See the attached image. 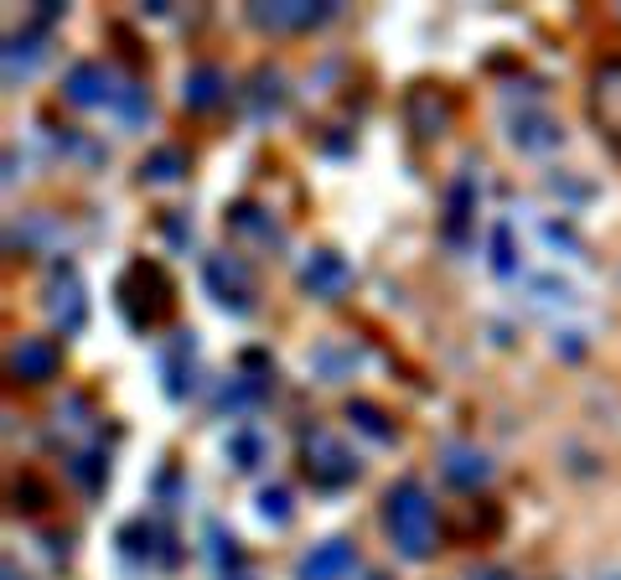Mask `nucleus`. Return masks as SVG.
Here are the masks:
<instances>
[{
	"mask_svg": "<svg viewBox=\"0 0 621 580\" xmlns=\"http://www.w3.org/2000/svg\"><path fill=\"white\" fill-rule=\"evenodd\" d=\"M384 523L388 534H394V544H399V555L405 560H425V555H435V508H430L425 487L414 477L394 482L384 498Z\"/></svg>",
	"mask_w": 621,
	"mask_h": 580,
	"instance_id": "nucleus-1",
	"label": "nucleus"
},
{
	"mask_svg": "<svg viewBox=\"0 0 621 580\" xmlns=\"http://www.w3.org/2000/svg\"><path fill=\"white\" fill-rule=\"evenodd\" d=\"M301 457H306L310 482H321V487H342V482L358 477V457L337 436H327V430H306L301 436Z\"/></svg>",
	"mask_w": 621,
	"mask_h": 580,
	"instance_id": "nucleus-2",
	"label": "nucleus"
},
{
	"mask_svg": "<svg viewBox=\"0 0 621 580\" xmlns=\"http://www.w3.org/2000/svg\"><path fill=\"white\" fill-rule=\"evenodd\" d=\"M208 291H213L223 306H233V311H249V296H254L249 270L233 260V255H213V260H208Z\"/></svg>",
	"mask_w": 621,
	"mask_h": 580,
	"instance_id": "nucleus-3",
	"label": "nucleus"
},
{
	"mask_svg": "<svg viewBox=\"0 0 621 580\" xmlns=\"http://www.w3.org/2000/svg\"><path fill=\"white\" fill-rule=\"evenodd\" d=\"M301 285H306L310 296L337 300V296H342V291L352 285V264L342 260V255L321 249V255H310V260H306V270H301Z\"/></svg>",
	"mask_w": 621,
	"mask_h": 580,
	"instance_id": "nucleus-4",
	"label": "nucleus"
},
{
	"mask_svg": "<svg viewBox=\"0 0 621 580\" xmlns=\"http://www.w3.org/2000/svg\"><path fill=\"white\" fill-rule=\"evenodd\" d=\"M58 363H62V353H58V342H52V338H21L16 347H11V374L26 379V383L52 379V374H58Z\"/></svg>",
	"mask_w": 621,
	"mask_h": 580,
	"instance_id": "nucleus-5",
	"label": "nucleus"
},
{
	"mask_svg": "<svg viewBox=\"0 0 621 580\" xmlns=\"http://www.w3.org/2000/svg\"><path fill=\"white\" fill-rule=\"evenodd\" d=\"M352 565H358L352 544L348 540H327L301 560V580H342V576H352Z\"/></svg>",
	"mask_w": 621,
	"mask_h": 580,
	"instance_id": "nucleus-6",
	"label": "nucleus"
},
{
	"mask_svg": "<svg viewBox=\"0 0 621 580\" xmlns=\"http://www.w3.org/2000/svg\"><path fill=\"white\" fill-rule=\"evenodd\" d=\"M441 472H446L456 487H477V482L492 477V461H487L477 446H461V440H450V446H441Z\"/></svg>",
	"mask_w": 621,
	"mask_h": 580,
	"instance_id": "nucleus-7",
	"label": "nucleus"
},
{
	"mask_svg": "<svg viewBox=\"0 0 621 580\" xmlns=\"http://www.w3.org/2000/svg\"><path fill=\"white\" fill-rule=\"evenodd\" d=\"M52 317L62 321V332H78L83 327V317H89V306H83V285H78L73 264H62L58 275H52Z\"/></svg>",
	"mask_w": 621,
	"mask_h": 580,
	"instance_id": "nucleus-8",
	"label": "nucleus"
},
{
	"mask_svg": "<svg viewBox=\"0 0 621 580\" xmlns=\"http://www.w3.org/2000/svg\"><path fill=\"white\" fill-rule=\"evenodd\" d=\"M68 99L83 104V109L109 104L115 99V88H109V68H104V62H78L73 73H68Z\"/></svg>",
	"mask_w": 621,
	"mask_h": 580,
	"instance_id": "nucleus-9",
	"label": "nucleus"
},
{
	"mask_svg": "<svg viewBox=\"0 0 621 580\" xmlns=\"http://www.w3.org/2000/svg\"><path fill=\"white\" fill-rule=\"evenodd\" d=\"M223 94H229V79H223V68H213V62L192 68V73H187V83H181V99L192 104V109H213Z\"/></svg>",
	"mask_w": 621,
	"mask_h": 580,
	"instance_id": "nucleus-10",
	"label": "nucleus"
},
{
	"mask_svg": "<svg viewBox=\"0 0 621 580\" xmlns=\"http://www.w3.org/2000/svg\"><path fill=\"white\" fill-rule=\"evenodd\" d=\"M331 16V5H301V0H285V5H259L254 11V21L259 26H316V21H327Z\"/></svg>",
	"mask_w": 621,
	"mask_h": 580,
	"instance_id": "nucleus-11",
	"label": "nucleus"
},
{
	"mask_svg": "<svg viewBox=\"0 0 621 580\" xmlns=\"http://www.w3.org/2000/svg\"><path fill=\"white\" fill-rule=\"evenodd\" d=\"M42 52H47V47H42V37H32V32H26V37H11V42H5V83L26 79V73H32V68L42 62Z\"/></svg>",
	"mask_w": 621,
	"mask_h": 580,
	"instance_id": "nucleus-12",
	"label": "nucleus"
},
{
	"mask_svg": "<svg viewBox=\"0 0 621 580\" xmlns=\"http://www.w3.org/2000/svg\"><path fill=\"white\" fill-rule=\"evenodd\" d=\"M513 141L528 145V151H543V145H560V125L543 120V115H528V120L513 125Z\"/></svg>",
	"mask_w": 621,
	"mask_h": 580,
	"instance_id": "nucleus-13",
	"label": "nucleus"
},
{
	"mask_svg": "<svg viewBox=\"0 0 621 580\" xmlns=\"http://www.w3.org/2000/svg\"><path fill=\"white\" fill-rule=\"evenodd\" d=\"M471 202H477V181H471V177H456V187H450V218H446V234H450V239H461V223L471 218Z\"/></svg>",
	"mask_w": 621,
	"mask_h": 580,
	"instance_id": "nucleus-14",
	"label": "nucleus"
},
{
	"mask_svg": "<svg viewBox=\"0 0 621 580\" xmlns=\"http://www.w3.org/2000/svg\"><path fill=\"white\" fill-rule=\"evenodd\" d=\"M348 421L358 425V430L378 436V440H394V425H388V415L378 410V404H368V400H352V404H348Z\"/></svg>",
	"mask_w": 621,
	"mask_h": 580,
	"instance_id": "nucleus-15",
	"label": "nucleus"
},
{
	"mask_svg": "<svg viewBox=\"0 0 621 580\" xmlns=\"http://www.w3.org/2000/svg\"><path fill=\"white\" fill-rule=\"evenodd\" d=\"M229 457H233V466H259V457H265V440H259V430L254 425H244V430H233L229 436Z\"/></svg>",
	"mask_w": 621,
	"mask_h": 580,
	"instance_id": "nucleus-16",
	"label": "nucleus"
},
{
	"mask_svg": "<svg viewBox=\"0 0 621 580\" xmlns=\"http://www.w3.org/2000/svg\"><path fill=\"white\" fill-rule=\"evenodd\" d=\"M140 171H145V181H176L181 171H187V156H181L176 145H161V151H155Z\"/></svg>",
	"mask_w": 621,
	"mask_h": 580,
	"instance_id": "nucleus-17",
	"label": "nucleus"
},
{
	"mask_svg": "<svg viewBox=\"0 0 621 580\" xmlns=\"http://www.w3.org/2000/svg\"><path fill=\"white\" fill-rule=\"evenodd\" d=\"M259 513L274 523H291V493H285V487H265V493H259Z\"/></svg>",
	"mask_w": 621,
	"mask_h": 580,
	"instance_id": "nucleus-18",
	"label": "nucleus"
},
{
	"mask_svg": "<svg viewBox=\"0 0 621 580\" xmlns=\"http://www.w3.org/2000/svg\"><path fill=\"white\" fill-rule=\"evenodd\" d=\"M492 249H497V275H513V228L507 223H497V234H492Z\"/></svg>",
	"mask_w": 621,
	"mask_h": 580,
	"instance_id": "nucleus-19",
	"label": "nucleus"
},
{
	"mask_svg": "<svg viewBox=\"0 0 621 580\" xmlns=\"http://www.w3.org/2000/svg\"><path fill=\"white\" fill-rule=\"evenodd\" d=\"M73 477L89 487V493H98V482H104V466H98V457H78L73 461Z\"/></svg>",
	"mask_w": 621,
	"mask_h": 580,
	"instance_id": "nucleus-20",
	"label": "nucleus"
},
{
	"mask_svg": "<svg viewBox=\"0 0 621 580\" xmlns=\"http://www.w3.org/2000/svg\"><path fill=\"white\" fill-rule=\"evenodd\" d=\"M477 580H513V576H507V570H482Z\"/></svg>",
	"mask_w": 621,
	"mask_h": 580,
	"instance_id": "nucleus-21",
	"label": "nucleus"
},
{
	"mask_svg": "<svg viewBox=\"0 0 621 580\" xmlns=\"http://www.w3.org/2000/svg\"><path fill=\"white\" fill-rule=\"evenodd\" d=\"M5 580H21V576H16V570H11V565H5Z\"/></svg>",
	"mask_w": 621,
	"mask_h": 580,
	"instance_id": "nucleus-22",
	"label": "nucleus"
},
{
	"mask_svg": "<svg viewBox=\"0 0 621 580\" xmlns=\"http://www.w3.org/2000/svg\"><path fill=\"white\" fill-rule=\"evenodd\" d=\"M606 580H621V576H606Z\"/></svg>",
	"mask_w": 621,
	"mask_h": 580,
	"instance_id": "nucleus-23",
	"label": "nucleus"
}]
</instances>
